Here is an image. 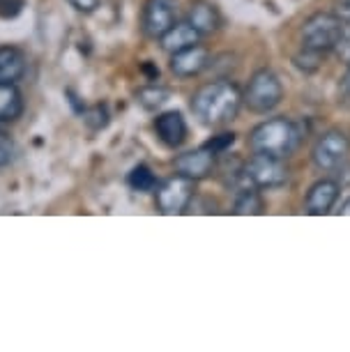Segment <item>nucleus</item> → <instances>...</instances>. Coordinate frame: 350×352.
Listing matches in <instances>:
<instances>
[{
    "mask_svg": "<svg viewBox=\"0 0 350 352\" xmlns=\"http://www.w3.org/2000/svg\"><path fill=\"white\" fill-rule=\"evenodd\" d=\"M242 92L233 81H212L198 88L191 97V111L206 127H223L237 118Z\"/></svg>",
    "mask_w": 350,
    "mask_h": 352,
    "instance_id": "nucleus-1",
    "label": "nucleus"
},
{
    "mask_svg": "<svg viewBox=\"0 0 350 352\" xmlns=\"http://www.w3.org/2000/svg\"><path fill=\"white\" fill-rule=\"evenodd\" d=\"M300 141H302V131L288 118H272L267 122H261L249 134V145H252L254 152L279 157V159L293 155Z\"/></svg>",
    "mask_w": 350,
    "mask_h": 352,
    "instance_id": "nucleus-2",
    "label": "nucleus"
},
{
    "mask_svg": "<svg viewBox=\"0 0 350 352\" xmlns=\"http://www.w3.org/2000/svg\"><path fill=\"white\" fill-rule=\"evenodd\" d=\"M283 85L272 69H259L242 92V104L252 113H270L281 104Z\"/></svg>",
    "mask_w": 350,
    "mask_h": 352,
    "instance_id": "nucleus-3",
    "label": "nucleus"
},
{
    "mask_svg": "<svg viewBox=\"0 0 350 352\" xmlns=\"http://www.w3.org/2000/svg\"><path fill=\"white\" fill-rule=\"evenodd\" d=\"M343 23L336 14H314L309 16L300 30V39L305 49L318 51L325 56L327 51H334L343 35Z\"/></svg>",
    "mask_w": 350,
    "mask_h": 352,
    "instance_id": "nucleus-4",
    "label": "nucleus"
},
{
    "mask_svg": "<svg viewBox=\"0 0 350 352\" xmlns=\"http://www.w3.org/2000/svg\"><path fill=\"white\" fill-rule=\"evenodd\" d=\"M244 175L256 189H274L288 182V168L283 159L261 152H254V157L244 164Z\"/></svg>",
    "mask_w": 350,
    "mask_h": 352,
    "instance_id": "nucleus-5",
    "label": "nucleus"
},
{
    "mask_svg": "<svg viewBox=\"0 0 350 352\" xmlns=\"http://www.w3.org/2000/svg\"><path fill=\"white\" fill-rule=\"evenodd\" d=\"M196 194V182L184 175H173L157 187V210L162 214H182Z\"/></svg>",
    "mask_w": 350,
    "mask_h": 352,
    "instance_id": "nucleus-6",
    "label": "nucleus"
},
{
    "mask_svg": "<svg viewBox=\"0 0 350 352\" xmlns=\"http://www.w3.org/2000/svg\"><path fill=\"white\" fill-rule=\"evenodd\" d=\"M350 157V138L343 131H325L314 145L311 159L320 170H336L346 166Z\"/></svg>",
    "mask_w": 350,
    "mask_h": 352,
    "instance_id": "nucleus-7",
    "label": "nucleus"
},
{
    "mask_svg": "<svg viewBox=\"0 0 350 352\" xmlns=\"http://www.w3.org/2000/svg\"><path fill=\"white\" fill-rule=\"evenodd\" d=\"M177 23V0H148L143 8L141 28L145 37L162 39Z\"/></svg>",
    "mask_w": 350,
    "mask_h": 352,
    "instance_id": "nucleus-8",
    "label": "nucleus"
},
{
    "mask_svg": "<svg viewBox=\"0 0 350 352\" xmlns=\"http://www.w3.org/2000/svg\"><path fill=\"white\" fill-rule=\"evenodd\" d=\"M173 168L175 173H180V175L189 177V180H194V182L206 180L210 173L215 170V155L206 145H201V148H196V150L182 152L173 162Z\"/></svg>",
    "mask_w": 350,
    "mask_h": 352,
    "instance_id": "nucleus-9",
    "label": "nucleus"
},
{
    "mask_svg": "<svg viewBox=\"0 0 350 352\" xmlns=\"http://www.w3.org/2000/svg\"><path fill=\"white\" fill-rule=\"evenodd\" d=\"M210 65V53L206 46L194 44L189 49H182L177 53H171V72L180 78L198 76Z\"/></svg>",
    "mask_w": 350,
    "mask_h": 352,
    "instance_id": "nucleus-10",
    "label": "nucleus"
},
{
    "mask_svg": "<svg viewBox=\"0 0 350 352\" xmlns=\"http://www.w3.org/2000/svg\"><path fill=\"white\" fill-rule=\"evenodd\" d=\"M155 131L157 138L166 148H180L187 141V120L182 118L180 111H164L155 118Z\"/></svg>",
    "mask_w": 350,
    "mask_h": 352,
    "instance_id": "nucleus-11",
    "label": "nucleus"
},
{
    "mask_svg": "<svg viewBox=\"0 0 350 352\" xmlns=\"http://www.w3.org/2000/svg\"><path fill=\"white\" fill-rule=\"evenodd\" d=\"M336 198H339V182H334V180L316 182L314 187L309 189L307 201H305L307 214H314V217L327 214V212L334 208Z\"/></svg>",
    "mask_w": 350,
    "mask_h": 352,
    "instance_id": "nucleus-12",
    "label": "nucleus"
},
{
    "mask_svg": "<svg viewBox=\"0 0 350 352\" xmlns=\"http://www.w3.org/2000/svg\"><path fill=\"white\" fill-rule=\"evenodd\" d=\"M187 21L191 28L203 37V35H212V32L219 28L221 16L212 3H208V0H194V3L189 5Z\"/></svg>",
    "mask_w": 350,
    "mask_h": 352,
    "instance_id": "nucleus-13",
    "label": "nucleus"
},
{
    "mask_svg": "<svg viewBox=\"0 0 350 352\" xmlns=\"http://www.w3.org/2000/svg\"><path fill=\"white\" fill-rule=\"evenodd\" d=\"M25 74V56L17 46H0V83H17Z\"/></svg>",
    "mask_w": 350,
    "mask_h": 352,
    "instance_id": "nucleus-14",
    "label": "nucleus"
},
{
    "mask_svg": "<svg viewBox=\"0 0 350 352\" xmlns=\"http://www.w3.org/2000/svg\"><path fill=\"white\" fill-rule=\"evenodd\" d=\"M160 42H162V49L166 53H177V51L189 49V46L201 42V35L191 28L189 21H182V23H175Z\"/></svg>",
    "mask_w": 350,
    "mask_h": 352,
    "instance_id": "nucleus-15",
    "label": "nucleus"
},
{
    "mask_svg": "<svg viewBox=\"0 0 350 352\" xmlns=\"http://www.w3.org/2000/svg\"><path fill=\"white\" fill-rule=\"evenodd\" d=\"M23 113V95L14 83H0V122H14Z\"/></svg>",
    "mask_w": 350,
    "mask_h": 352,
    "instance_id": "nucleus-16",
    "label": "nucleus"
},
{
    "mask_svg": "<svg viewBox=\"0 0 350 352\" xmlns=\"http://www.w3.org/2000/svg\"><path fill=\"white\" fill-rule=\"evenodd\" d=\"M235 214H261L263 212V198L259 189L254 184H244V187L235 189V201H233Z\"/></svg>",
    "mask_w": 350,
    "mask_h": 352,
    "instance_id": "nucleus-17",
    "label": "nucleus"
},
{
    "mask_svg": "<svg viewBox=\"0 0 350 352\" xmlns=\"http://www.w3.org/2000/svg\"><path fill=\"white\" fill-rule=\"evenodd\" d=\"M168 97H171V92L166 88H160V85H145V88L136 92V102L141 104L145 111L160 109V106L168 102Z\"/></svg>",
    "mask_w": 350,
    "mask_h": 352,
    "instance_id": "nucleus-18",
    "label": "nucleus"
},
{
    "mask_svg": "<svg viewBox=\"0 0 350 352\" xmlns=\"http://www.w3.org/2000/svg\"><path fill=\"white\" fill-rule=\"evenodd\" d=\"M127 182H129V187L134 189V191H141V194H145V191H153L157 187V177H155V173L148 168L145 164H138L131 168L129 173V177H127Z\"/></svg>",
    "mask_w": 350,
    "mask_h": 352,
    "instance_id": "nucleus-19",
    "label": "nucleus"
},
{
    "mask_svg": "<svg viewBox=\"0 0 350 352\" xmlns=\"http://www.w3.org/2000/svg\"><path fill=\"white\" fill-rule=\"evenodd\" d=\"M320 60H322V53L305 49V46H302L300 53H295V56H293L295 67H300V69H305V72H316V69L320 67Z\"/></svg>",
    "mask_w": 350,
    "mask_h": 352,
    "instance_id": "nucleus-20",
    "label": "nucleus"
},
{
    "mask_svg": "<svg viewBox=\"0 0 350 352\" xmlns=\"http://www.w3.org/2000/svg\"><path fill=\"white\" fill-rule=\"evenodd\" d=\"M83 120H85V124H88L90 129H104L109 124V113H107V109L104 106H92L90 111H85L83 113Z\"/></svg>",
    "mask_w": 350,
    "mask_h": 352,
    "instance_id": "nucleus-21",
    "label": "nucleus"
},
{
    "mask_svg": "<svg viewBox=\"0 0 350 352\" xmlns=\"http://www.w3.org/2000/svg\"><path fill=\"white\" fill-rule=\"evenodd\" d=\"M233 143H235L233 131H223V134H217V136L210 138V141L206 143V148L217 157V155H223V152H226Z\"/></svg>",
    "mask_w": 350,
    "mask_h": 352,
    "instance_id": "nucleus-22",
    "label": "nucleus"
},
{
    "mask_svg": "<svg viewBox=\"0 0 350 352\" xmlns=\"http://www.w3.org/2000/svg\"><path fill=\"white\" fill-rule=\"evenodd\" d=\"M12 159H14V143H12V138L8 134L0 131V168L10 166Z\"/></svg>",
    "mask_w": 350,
    "mask_h": 352,
    "instance_id": "nucleus-23",
    "label": "nucleus"
},
{
    "mask_svg": "<svg viewBox=\"0 0 350 352\" xmlns=\"http://www.w3.org/2000/svg\"><path fill=\"white\" fill-rule=\"evenodd\" d=\"M67 3L81 14H92L99 8V0H67Z\"/></svg>",
    "mask_w": 350,
    "mask_h": 352,
    "instance_id": "nucleus-24",
    "label": "nucleus"
},
{
    "mask_svg": "<svg viewBox=\"0 0 350 352\" xmlns=\"http://www.w3.org/2000/svg\"><path fill=\"white\" fill-rule=\"evenodd\" d=\"M336 16H339L343 23H350V0H339V3H336Z\"/></svg>",
    "mask_w": 350,
    "mask_h": 352,
    "instance_id": "nucleus-25",
    "label": "nucleus"
},
{
    "mask_svg": "<svg viewBox=\"0 0 350 352\" xmlns=\"http://www.w3.org/2000/svg\"><path fill=\"white\" fill-rule=\"evenodd\" d=\"M341 92H343V95H348V97H350V63H348V72H346V76L341 78Z\"/></svg>",
    "mask_w": 350,
    "mask_h": 352,
    "instance_id": "nucleus-26",
    "label": "nucleus"
},
{
    "mask_svg": "<svg viewBox=\"0 0 350 352\" xmlns=\"http://www.w3.org/2000/svg\"><path fill=\"white\" fill-rule=\"evenodd\" d=\"M341 214H343V217H350V198L341 205Z\"/></svg>",
    "mask_w": 350,
    "mask_h": 352,
    "instance_id": "nucleus-27",
    "label": "nucleus"
}]
</instances>
